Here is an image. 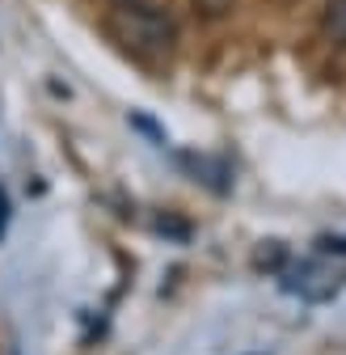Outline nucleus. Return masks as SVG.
<instances>
[{"mask_svg":"<svg viewBox=\"0 0 346 355\" xmlns=\"http://www.w3.org/2000/svg\"><path fill=\"white\" fill-rule=\"evenodd\" d=\"M106 34L131 60L152 64V68L169 64L182 42V30L173 21V13L161 5H144V0H114L106 9Z\"/></svg>","mask_w":346,"mask_h":355,"instance_id":"1","label":"nucleus"},{"mask_svg":"<svg viewBox=\"0 0 346 355\" xmlns=\"http://www.w3.org/2000/svg\"><path fill=\"white\" fill-rule=\"evenodd\" d=\"M317 30H321L325 42L346 47V0H325L321 13H317Z\"/></svg>","mask_w":346,"mask_h":355,"instance_id":"2","label":"nucleus"},{"mask_svg":"<svg viewBox=\"0 0 346 355\" xmlns=\"http://www.w3.org/2000/svg\"><path fill=\"white\" fill-rule=\"evenodd\" d=\"M190 5H194V17L199 21H220V17H228L233 0H190Z\"/></svg>","mask_w":346,"mask_h":355,"instance_id":"3","label":"nucleus"},{"mask_svg":"<svg viewBox=\"0 0 346 355\" xmlns=\"http://www.w3.org/2000/svg\"><path fill=\"white\" fill-rule=\"evenodd\" d=\"M321 250H325V254H346V237H325Z\"/></svg>","mask_w":346,"mask_h":355,"instance_id":"4","label":"nucleus"}]
</instances>
